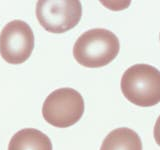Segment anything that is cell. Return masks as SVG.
Returning <instances> with one entry per match:
<instances>
[{"label": "cell", "mask_w": 160, "mask_h": 150, "mask_svg": "<svg viewBox=\"0 0 160 150\" xmlns=\"http://www.w3.org/2000/svg\"><path fill=\"white\" fill-rule=\"evenodd\" d=\"M119 50V39L112 31L93 28L78 37L73 47V56L84 67L100 68L112 62Z\"/></svg>", "instance_id": "cell-1"}, {"label": "cell", "mask_w": 160, "mask_h": 150, "mask_svg": "<svg viewBox=\"0 0 160 150\" xmlns=\"http://www.w3.org/2000/svg\"><path fill=\"white\" fill-rule=\"evenodd\" d=\"M120 87L131 103L140 107L154 106L160 102V71L149 64H134L125 70Z\"/></svg>", "instance_id": "cell-2"}, {"label": "cell", "mask_w": 160, "mask_h": 150, "mask_svg": "<svg viewBox=\"0 0 160 150\" xmlns=\"http://www.w3.org/2000/svg\"><path fill=\"white\" fill-rule=\"evenodd\" d=\"M84 113V100L77 90L63 87L54 90L44 100L42 115L45 121L59 128L72 126Z\"/></svg>", "instance_id": "cell-3"}, {"label": "cell", "mask_w": 160, "mask_h": 150, "mask_svg": "<svg viewBox=\"0 0 160 150\" xmlns=\"http://www.w3.org/2000/svg\"><path fill=\"white\" fill-rule=\"evenodd\" d=\"M35 13L38 22L46 31L64 33L79 23L82 5L78 0H40Z\"/></svg>", "instance_id": "cell-4"}, {"label": "cell", "mask_w": 160, "mask_h": 150, "mask_svg": "<svg viewBox=\"0 0 160 150\" xmlns=\"http://www.w3.org/2000/svg\"><path fill=\"white\" fill-rule=\"evenodd\" d=\"M34 49V34L31 27L22 20H13L0 33V55L10 64H21L31 56Z\"/></svg>", "instance_id": "cell-5"}, {"label": "cell", "mask_w": 160, "mask_h": 150, "mask_svg": "<svg viewBox=\"0 0 160 150\" xmlns=\"http://www.w3.org/2000/svg\"><path fill=\"white\" fill-rule=\"evenodd\" d=\"M8 150H52L50 138L38 129L24 128L10 139Z\"/></svg>", "instance_id": "cell-6"}, {"label": "cell", "mask_w": 160, "mask_h": 150, "mask_svg": "<svg viewBox=\"0 0 160 150\" xmlns=\"http://www.w3.org/2000/svg\"><path fill=\"white\" fill-rule=\"evenodd\" d=\"M100 150H142V141L134 130L119 127L108 133Z\"/></svg>", "instance_id": "cell-7"}, {"label": "cell", "mask_w": 160, "mask_h": 150, "mask_svg": "<svg viewBox=\"0 0 160 150\" xmlns=\"http://www.w3.org/2000/svg\"><path fill=\"white\" fill-rule=\"evenodd\" d=\"M153 135H154V140L155 142H156L159 146H160V115L158 116L156 122H155V125H154V132H153Z\"/></svg>", "instance_id": "cell-8"}, {"label": "cell", "mask_w": 160, "mask_h": 150, "mask_svg": "<svg viewBox=\"0 0 160 150\" xmlns=\"http://www.w3.org/2000/svg\"><path fill=\"white\" fill-rule=\"evenodd\" d=\"M159 37H160V35H159Z\"/></svg>", "instance_id": "cell-9"}]
</instances>
